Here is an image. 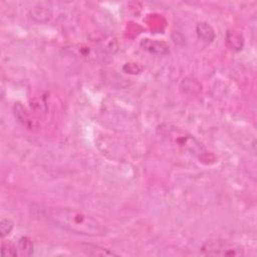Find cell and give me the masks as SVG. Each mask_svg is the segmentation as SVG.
Here are the masks:
<instances>
[{
    "label": "cell",
    "instance_id": "7",
    "mask_svg": "<svg viewBox=\"0 0 257 257\" xmlns=\"http://www.w3.org/2000/svg\"><path fill=\"white\" fill-rule=\"evenodd\" d=\"M82 251L90 256H115L118 255L114 251H111L110 249L101 247L99 245L95 244H83Z\"/></svg>",
    "mask_w": 257,
    "mask_h": 257
},
{
    "label": "cell",
    "instance_id": "8",
    "mask_svg": "<svg viewBox=\"0 0 257 257\" xmlns=\"http://www.w3.org/2000/svg\"><path fill=\"white\" fill-rule=\"evenodd\" d=\"M226 42L227 45L235 51H239L243 47V37L241 34L236 32L235 30H228L226 34Z\"/></svg>",
    "mask_w": 257,
    "mask_h": 257
},
{
    "label": "cell",
    "instance_id": "11",
    "mask_svg": "<svg viewBox=\"0 0 257 257\" xmlns=\"http://www.w3.org/2000/svg\"><path fill=\"white\" fill-rule=\"evenodd\" d=\"M13 222L9 219H2L0 222V233H1V237L4 238L5 236L9 235L13 229Z\"/></svg>",
    "mask_w": 257,
    "mask_h": 257
},
{
    "label": "cell",
    "instance_id": "6",
    "mask_svg": "<svg viewBox=\"0 0 257 257\" xmlns=\"http://www.w3.org/2000/svg\"><path fill=\"white\" fill-rule=\"evenodd\" d=\"M196 32L199 39L206 43H211L216 37L213 27L207 22H199L196 26Z\"/></svg>",
    "mask_w": 257,
    "mask_h": 257
},
{
    "label": "cell",
    "instance_id": "9",
    "mask_svg": "<svg viewBox=\"0 0 257 257\" xmlns=\"http://www.w3.org/2000/svg\"><path fill=\"white\" fill-rule=\"evenodd\" d=\"M16 247H17V250H18V254H20V255L30 256V255L33 254V249H34L33 243L26 236L21 237V238L18 239Z\"/></svg>",
    "mask_w": 257,
    "mask_h": 257
},
{
    "label": "cell",
    "instance_id": "1",
    "mask_svg": "<svg viewBox=\"0 0 257 257\" xmlns=\"http://www.w3.org/2000/svg\"><path fill=\"white\" fill-rule=\"evenodd\" d=\"M41 215L54 226L80 235L101 236L107 234V228L93 215L68 207L41 208Z\"/></svg>",
    "mask_w": 257,
    "mask_h": 257
},
{
    "label": "cell",
    "instance_id": "10",
    "mask_svg": "<svg viewBox=\"0 0 257 257\" xmlns=\"http://www.w3.org/2000/svg\"><path fill=\"white\" fill-rule=\"evenodd\" d=\"M1 255L2 256H12L15 257L18 255V250L16 247V244L9 243V242H3L1 244Z\"/></svg>",
    "mask_w": 257,
    "mask_h": 257
},
{
    "label": "cell",
    "instance_id": "5",
    "mask_svg": "<svg viewBox=\"0 0 257 257\" xmlns=\"http://www.w3.org/2000/svg\"><path fill=\"white\" fill-rule=\"evenodd\" d=\"M13 112L18 122L26 129L34 130L38 128L37 122L31 118V115L29 114V112L21 104L19 103L15 104L13 107Z\"/></svg>",
    "mask_w": 257,
    "mask_h": 257
},
{
    "label": "cell",
    "instance_id": "2",
    "mask_svg": "<svg viewBox=\"0 0 257 257\" xmlns=\"http://www.w3.org/2000/svg\"><path fill=\"white\" fill-rule=\"evenodd\" d=\"M159 135L169 144L193 157L203 160L208 151L194 136L172 124H163L158 128Z\"/></svg>",
    "mask_w": 257,
    "mask_h": 257
},
{
    "label": "cell",
    "instance_id": "4",
    "mask_svg": "<svg viewBox=\"0 0 257 257\" xmlns=\"http://www.w3.org/2000/svg\"><path fill=\"white\" fill-rule=\"evenodd\" d=\"M141 46L148 52L155 55H167L170 52V47L165 41L145 38L141 41Z\"/></svg>",
    "mask_w": 257,
    "mask_h": 257
},
{
    "label": "cell",
    "instance_id": "3",
    "mask_svg": "<svg viewBox=\"0 0 257 257\" xmlns=\"http://www.w3.org/2000/svg\"><path fill=\"white\" fill-rule=\"evenodd\" d=\"M200 254L204 256H222V257H235L243 256V246L229 242L226 240H210L204 243L200 248Z\"/></svg>",
    "mask_w": 257,
    "mask_h": 257
}]
</instances>
